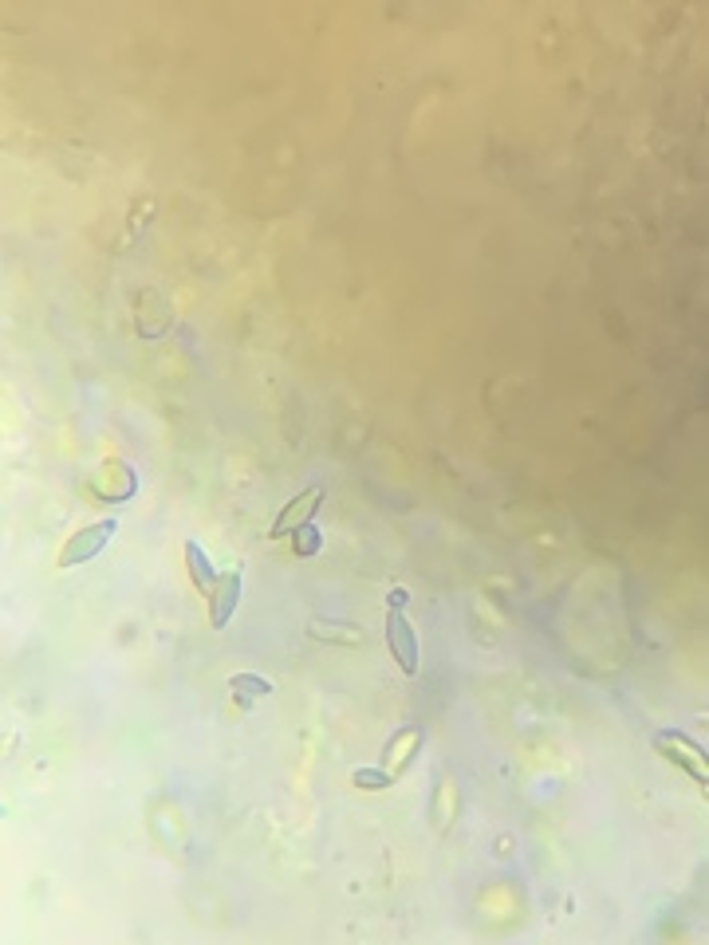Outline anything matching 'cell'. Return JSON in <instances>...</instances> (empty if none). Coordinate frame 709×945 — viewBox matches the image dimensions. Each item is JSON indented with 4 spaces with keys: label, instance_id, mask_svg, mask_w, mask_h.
I'll return each mask as SVG.
<instances>
[{
    "label": "cell",
    "instance_id": "obj_1",
    "mask_svg": "<svg viewBox=\"0 0 709 945\" xmlns=\"http://www.w3.org/2000/svg\"><path fill=\"white\" fill-rule=\"evenodd\" d=\"M654 753L666 756L670 764H678L690 780H698L702 788L709 784V768H706V749L698 745V741H690L686 733H678V729H658L654 733Z\"/></svg>",
    "mask_w": 709,
    "mask_h": 945
},
{
    "label": "cell",
    "instance_id": "obj_2",
    "mask_svg": "<svg viewBox=\"0 0 709 945\" xmlns=\"http://www.w3.org/2000/svg\"><path fill=\"white\" fill-rule=\"evenodd\" d=\"M115 532H119V520L115 516H107V520H95V524H87V528H79L71 540L64 544V552H60V567H75V564H87L91 556H99L111 540H115Z\"/></svg>",
    "mask_w": 709,
    "mask_h": 945
},
{
    "label": "cell",
    "instance_id": "obj_3",
    "mask_svg": "<svg viewBox=\"0 0 709 945\" xmlns=\"http://www.w3.org/2000/svg\"><path fill=\"white\" fill-rule=\"evenodd\" d=\"M387 642H390L394 662L402 666V674L414 678V674H418V634L410 630L406 615H402V607H390L387 611Z\"/></svg>",
    "mask_w": 709,
    "mask_h": 945
},
{
    "label": "cell",
    "instance_id": "obj_4",
    "mask_svg": "<svg viewBox=\"0 0 709 945\" xmlns=\"http://www.w3.org/2000/svg\"><path fill=\"white\" fill-rule=\"evenodd\" d=\"M237 603H241V571L237 567L217 571V583L209 591V623L229 627V619L237 615Z\"/></svg>",
    "mask_w": 709,
    "mask_h": 945
},
{
    "label": "cell",
    "instance_id": "obj_5",
    "mask_svg": "<svg viewBox=\"0 0 709 945\" xmlns=\"http://www.w3.org/2000/svg\"><path fill=\"white\" fill-rule=\"evenodd\" d=\"M320 504H323V485H312V489H304L300 497H292V501L280 508V516L272 520V540H284V536H292V528H300L304 520H316Z\"/></svg>",
    "mask_w": 709,
    "mask_h": 945
},
{
    "label": "cell",
    "instance_id": "obj_6",
    "mask_svg": "<svg viewBox=\"0 0 709 945\" xmlns=\"http://www.w3.org/2000/svg\"><path fill=\"white\" fill-rule=\"evenodd\" d=\"M99 473H103V477L95 481V493H99L103 501L123 504L138 493V473H134L130 465H123V461H103Z\"/></svg>",
    "mask_w": 709,
    "mask_h": 945
},
{
    "label": "cell",
    "instance_id": "obj_7",
    "mask_svg": "<svg viewBox=\"0 0 709 945\" xmlns=\"http://www.w3.org/2000/svg\"><path fill=\"white\" fill-rule=\"evenodd\" d=\"M418 749H422V729H398L387 741V753H383L390 760V776H402L410 768V760L418 756Z\"/></svg>",
    "mask_w": 709,
    "mask_h": 945
},
{
    "label": "cell",
    "instance_id": "obj_8",
    "mask_svg": "<svg viewBox=\"0 0 709 945\" xmlns=\"http://www.w3.org/2000/svg\"><path fill=\"white\" fill-rule=\"evenodd\" d=\"M229 693H233V701H237L241 709H253L260 697L272 693V682L260 678V674H233V678H229Z\"/></svg>",
    "mask_w": 709,
    "mask_h": 945
},
{
    "label": "cell",
    "instance_id": "obj_9",
    "mask_svg": "<svg viewBox=\"0 0 709 945\" xmlns=\"http://www.w3.org/2000/svg\"><path fill=\"white\" fill-rule=\"evenodd\" d=\"M312 638L320 642H339V646H359L363 642V630L359 623H339V619H312Z\"/></svg>",
    "mask_w": 709,
    "mask_h": 945
},
{
    "label": "cell",
    "instance_id": "obj_10",
    "mask_svg": "<svg viewBox=\"0 0 709 945\" xmlns=\"http://www.w3.org/2000/svg\"><path fill=\"white\" fill-rule=\"evenodd\" d=\"M186 567H190V579H194L197 591H213V583H217V571H213V564H209V556H205V548L197 544V540H186Z\"/></svg>",
    "mask_w": 709,
    "mask_h": 945
},
{
    "label": "cell",
    "instance_id": "obj_11",
    "mask_svg": "<svg viewBox=\"0 0 709 945\" xmlns=\"http://www.w3.org/2000/svg\"><path fill=\"white\" fill-rule=\"evenodd\" d=\"M320 548H323V532L316 520H304L300 528H292V552H296L300 560H312Z\"/></svg>",
    "mask_w": 709,
    "mask_h": 945
},
{
    "label": "cell",
    "instance_id": "obj_12",
    "mask_svg": "<svg viewBox=\"0 0 709 945\" xmlns=\"http://www.w3.org/2000/svg\"><path fill=\"white\" fill-rule=\"evenodd\" d=\"M351 780H355V788H363V792H387L390 784H394V776H390L387 768H355Z\"/></svg>",
    "mask_w": 709,
    "mask_h": 945
},
{
    "label": "cell",
    "instance_id": "obj_13",
    "mask_svg": "<svg viewBox=\"0 0 709 945\" xmlns=\"http://www.w3.org/2000/svg\"><path fill=\"white\" fill-rule=\"evenodd\" d=\"M406 603H410V595H406L402 587H394V591L387 595V607H406Z\"/></svg>",
    "mask_w": 709,
    "mask_h": 945
}]
</instances>
